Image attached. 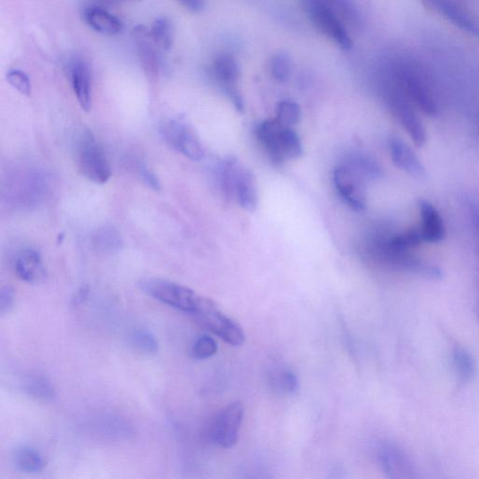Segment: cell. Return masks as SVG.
I'll list each match as a JSON object with an SVG mask.
<instances>
[{
    "label": "cell",
    "mask_w": 479,
    "mask_h": 479,
    "mask_svg": "<svg viewBox=\"0 0 479 479\" xmlns=\"http://www.w3.org/2000/svg\"><path fill=\"white\" fill-rule=\"evenodd\" d=\"M218 177L223 193L235 200L243 210L252 212L258 206L256 179L235 158H227L218 168Z\"/></svg>",
    "instance_id": "cell-1"
},
{
    "label": "cell",
    "mask_w": 479,
    "mask_h": 479,
    "mask_svg": "<svg viewBox=\"0 0 479 479\" xmlns=\"http://www.w3.org/2000/svg\"><path fill=\"white\" fill-rule=\"evenodd\" d=\"M191 316L228 345L238 346L244 342L243 329L226 316L211 300L200 296Z\"/></svg>",
    "instance_id": "cell-2"
},
{
    "label": "cell",
    "mask_w": 479,
    "mask_h": 479,
    "mask_svg": "<svg viewBox=\"0 0 479 479\" xmlns=\"http://www.w3.org/2000/svg\"><path fill=\"white\" fill-rule=\"evenodd\" d=\"M77 163L81 175L95 184H107L112 177L107 156L90 131H83L79 137Z\"/></svg>",
    "instance_id": "cell-3"
},
{
    "label": "cell",
    "mask_w": 479,
    "mask_h": 479,
    "mask_svg": "<svg viewBox=\"0 0 479 479\" xmlns=\"http://www.w3.org/2000/svg\"><path fill=\"white\" fill-rule=\"evenodd\" d=\"M141 287L155 300L190 315L200 297L189 287L160 278L145 279Z\"/></svg>",
    "instance_id": "cell-4"
},
{
    "label": "cell",
    "mask_w": 479,
    "mask_h": 479,
    "mask_svg": "<svg viewBox=\"0 0 479 479\" xmlns=\"http://www.w3.org/2000/svg\"><path fill=\"white\" fill-rule=\"evenodd\" d=\"M304 10L314 25L344 50L352 47V40L344 24L326 0H304Z\"/></svg>",
    "instance_id": "cell-5"
},
{
    "label": "cell",
    "mask_w": 479,
    "mask_h": 479,
    "mask_svg": "<svg viewBox=\"0 0 479 479\" xmlns=\"http://www.w3.org/2000/svg\"><path fill=\"white\" fill-rule=\"evenodd\" d=\"M333 184L343 201L353 211L364 212L367 207L366 178L346 162L333 172Z\"/></svg>",
    "instance_id": "cell-6"
},
{
    "label": "cell",
    "mask_w": 479,
    "mask_h": 479,
    "mask_svg": "<svg viewBox=\"0 0 479 479\" xmlns=\"http://www.w3.org/2000/svg\"><path fill=\"white\" fill-rule=\"evenodd\" d=\"M244 414V407L239 402L218 412L208 428L210 441L224 449L233 448L238 441Z\"/></svg>",
    "instance_id": "cell-7"
},
{
    "label": "cell",
    "mask_w": 479,
    "mask_h": 479,
    "mask_svg": "<svg viewBox=\"0 0 479 479\" xmlns=\"http://www.w3.org/2000/svg\"><path fill=\"white\" fill-rule=\"evenodd\" d=\"M161 133L165 141L184 157L194 161L203 158L202 144L196 133L184 120L175 119L165 123Z\"/></svg>",
    "instance_id": "cell-8"
},
{
    "label": "cell",
    "mask_w": 479,
    "mask_h": 479,
    "mask_svg": "<svg viewBox=\"0 0 479 479\" xmlns=\"http://www.w3.org/2000/svg\"><path fill=\"white\" fill-rule=\"evenodd\" d=\"M214 75L219 86L234 103L235 107L244 111V100L237 89L240 77V68L237 61L230 55L219 56L214 62Z\"/></svg>",
    "instance_id": "cell-9"
},
{
    "label": "cell",
    "mask_w": 479,
    "mask_h": 479,
    "mask_svg": "<svg viewBox=\"0 0 479 479\" xmlns=\"http://www.w3.org/2000/svg\"><path fill=\"white\" fill-rule=\"evenodd\" d=\"M72 85L83 111L90 112L92 108V73L90 65L83 59L77 58L71 66Z\"/></svg>",
    "instance_id": "cell-10"
},
{
    "label": "cell",
    "mask_w": 479,
    "mask_h": 479,
    "mask_svg": "<svg viewBox=\"0 0 479 479\" xmlns=\"http://www.w3.org/2000/svg\"><path fill=\"white\" fill-rule=\"evenodd\" d=\"M426 8L445 18L449 22L479 38V27L451 0H423Z\"/></svg>",
    "instance_id": "cell-11"
},
{
    "label": "cell",
    "mask_w": 479,
    "mask_h": 479,
    "mask_svg": "<svg viewBox=\"0 0 479 479\" xmlns=\"http://www.w3.org/2000/svg\"><path fill=\"white\" fill-rule=\"evenodd\" d=\"M389 150L391 160L398 168L415 178L422 179L426 176L423 164L401 139L398 137L390 138Z\"/></svg>",
    "instance_id": "cell-12"
},
{
    "label": "cell",
    "mask_w": 479,
    "mask_h": 479,
    "mask_svg": "<svg viewBox=\"0 0 479 479\" xmlns=\"http://www.w3.org/2000/svg\"><path fill=\"white\" fill-rule=\"evenodd\" d=\"M401 80L407 95L415 106L426 115H435L437 113L436 102L423 79L412 71L405 70L401 73Z\"/></svg>",
    "instance_id": "cell-13"
},
{
    "label": "cell",
    "mask_w": 479,
    "mask_h": 479,
    "mask_svg": "<svg viewBox=\"0 0 479 479\" xmlns=\"http://www.w3.org/2000/svg\"><path fill=\"white\" fill-rule=\"evenodd\" d=\"M133 38L140 64L145 73L155 78L160 68V59L157 47L150 35V30L139 26L133 30Z\"/></svg>",
    "instance_id": "cell-14"
},
{
    "label": "cell",
    "mask_w": 479,
    "mask_h": 479,
    "mask_svg": "<svg viewBox=\"0 0 479 479\" xmlns=\"http://www.w3.org/2000/svg\"><path fill=\"white\" fill-rule=\"evenodd\" d=\"M379 462L390 478H412L413 466L409 458L397 446L386 445L380 449Z\"/></svg>",
    "instance_id": "cell-15"
},
{
    "label": "cell",
    "mask_w": 479,
    "mask_h": 479,
    "mask_svg": "<svg viewBox=\"0 0 479 479\" xmlns=\"http://www.w3.org/2000/svg\"><path fill=\"white\" fill-rule=\"evenodd\" d=\"M282 127V124L274 119L261 122L256 129L259 142L270 160L278 165H281L287 160L281 144Z\"/></svg>",
    "instance_id": "cell-16"
},
{
    "label": "cell",
    "mask_w": 479,
    "mask_h": 479,
    "mask_svg": "<svg viewBox=\"0 0 479 479\" xmlns=\"http://www.w3.org/2000/svg\"><path fill=\"white\" fill-rule=\"evenodd\" d=\"M14 269L18 278L30 284H38L47 276L43 261L33 249H26L19 254Z\"/></svg>",
    "instance_id": "cell-17"
},
{
    "label": "cell",
    "mask_w": 479,
    "mask_h": 479,
    "mask_svg": "<svg viewBox=\"0 0 479 479\" xmlns=\"http://www.w3.org/2000/svg\"><path fill=\"white\" fill-rule=\"evenodd\" d=\"M423 240L427 243H439L446 236V226L439 211L427 201H420Z\"/></svg>",
    "instance_id": "cell-18"
},
{
    "label": "cell",
    "mask_w": 479,
    "mask_h": 479,
    "mask_svg": "<svg viewBox=\"0 0 479 479\" xmlns=\"http://www.w3.org/2000/svg\"><path fill=\"white\" fill-rule=\"evenodd\" d=\"M392 106L397 112L404 128L418 148L423 147L426 142V130L423 122L411 109L406 102L400 97L395 96L392 98Z\"/></svg>",
    "instance_id": "cell-19"
},
{
    "label": "cell",
    "mask_w": 479,
    "mask_h": 479,
    "mask_svg": "<svg viewBox=\"0 0 479 479\" xmlns=\"http://www.w3.org/2000/svg\"><path fill=\"white\" fill-rule=\"evenodd\" d=\"M83 20L90 28L102 35L115 36L123 30V24L116 16L98 6L85 9Z\"/></svg>",
    "instance_id": "cell-20"
},
{
    "label": "cell",
    "mask_w": 479,
    "mask_h": 479,
    "mask_svg": "<svg viewBox=\"0 0 479 479\" xmlns=\"http://www.w3.org/2000/svg\"><path fill=\"white\" fill-rule=\"evenodd\" d=\"M13 465L24 474H36L44 470L46 461L40 452L29 446L17 448L13 453Z\"/></svg>",
    "instance_id": "cell-21"
},
{
    "label": "cell",
    "mask_w": 479,
    "mask_h": 479,
    "mask_svg": "<svg viewBox=\"0 0 479 479\" xmlns=\"http://www.w3.org/2000/svg\"><path fill=\"white\" fill-rule=\"evenodd\" d=\"M150 38L158 48L168 52L175 40V30L171 21L166 17L158 18L150 30Z\"/></svg>",
    "instance_id": "cell-22"
},
{
    "label": "cell",
    "mask_w": 479,
    "mask_h": 479,
    "mask_svg": "<svg viewBox=\"0 0 479 479\" xmlns=\"http://www.w3.org/2000/svg\"><path fill=\"white\" fill-rule=\"evenodd\" d=\"M25 391L32 398L44 402H53L56 398V392L52 383L43 376L29 377L24 383Z\"/></svg>",
    "instance_id": "cell-23"
},
{
    "label": "cell",
    "mask_w": 479,
    "mask_h": 479,
    "mask_svg": "<svg viewBox=\"0 0 479 479\" xmlns=\"http://www.w3.org/2000/svg\"><path fill=\"white\" fill-rule=\"evenodd\" d=\"M452 362L458 376L463 383L473 381L476 372V364L472 354L464 347L453 350Z\"/></svg>",
    "instance_id": "cell-24"
},
{
    "label": "cell",
    "mask_w": 479,
    "mask_h": 479,
    "mask_svg": "<svg viewBox=\"0 0 479 479\" xmlns=\"http://www.w3.org/2000/svg\"><path fill=\"white\" fill-rule=\"evenodd\" d=\"M93 243L99 252L112 253L121 248L122 238L115 227L103 226L94 235Z\"/></svg>",
    "instance_id": "cell-25"
},
{
    "label": "cell",
    "mask_w": 479,
    "mask_h": 479,
    "mask_svg": "<svg viewBox=\"0 0 479 479\" xmlns=\"http://www.w3.org/2000/svg\"><path fill=\"white\" fill-rule=\"evenodd\" d=\"M302 118L299 104L291 100H283L278 104L276 120L285 127L294 128Z\"/></svg>",
    "instance_id": "cell-26"
},
{
    "label": "cell",
    "mask_w": 479,
    "mask_h": 479,
    "mask_svg": "<svg viewBox=\"0 0 479 479\" xmlns=\"http://www.w3.org/2000/svg\"><path fill=\"white\" fill-rule=\"evenodd\" d=\"M282 150L286 159H295L303 154L300 136L294 128L283 126L281 129Z\"/></svg>",
    "instance_id": "cell-27"
},
{
    "label": "cell",
    "mask_w": 479,
    "mask_h": 479,
    "mask_svg": "<svg viewBox=\"0 0 479 479\" xmlns=\"http://www.w3.org/2000/svg\"><path fill=\"white\" fill-rule=\"evenodd\" d=\"M132 345L136 350L152 355L158 351V341L153 333L148 329H137L133 333Z\"/></svg>",
    "instance_id": "cell-28"
},
{
    "label": "cell",
    "mask_w": 479,
    "mask_h": 479,
    "mask_svg": "<svg viewBox=\"0 0 479 479\" xmlns=\"http://www.w3.org/2000/svg\"><path fill=\"white\" fill-rule=\"evenodd\" d=\"M98 430L107 437H122L130 433L129 425L115 416L108 415L98 422Z\"/></svg>",
    "instance_id": "cell-29"
},
{
    "label": "cell",
    "mask_w": 479,
    "mask_h": 479,
    "mask_svg": "<svg viewBox=\"0 0 479 479\" xmlns=\"http://www.w3.org/2000/svg\"><path fill=\"white\" fill-rule=\"evenodd\" d=\"M272 384L276 390L287 394L295 393L299 389L296 374L289 370L275 372Z\"/></svg>",
    "instance_id": "cell-30"
},
{
    "label": "cell",
    "mask_w": 479,
    "mask_h": 479,
    "mask_svg": "<svg viewBox=\"0 0 479 479\" xmlns=\"http://www.w3.org/2000/svg\"><path fill=\"white\" fill-rule=\"evenodd\" d=\"M218 349V344L214 338L201 336L194 343L192 354L194 359L205 360L216 355Z\"/></svg>",
    "instance_id": "cell-31"
},
{
    "label": "cell",
    "mask_w": 479,
    "mask_h": 479,
    "mask_svg": "<svg viewBox=\"0 0 479 479\" xmlns=\"http://www.w3.org/2000/svg\"><path fill=\"white\" fill-rule=\"evenodd\" d=\"M290 60L284 53L276 55L270 61V73L278 81H286L290 75Z\"/></svg>",
    "instance_id": "cell-32"
},
{
    "label": "cell",
    "mask_w": 479,
    "mask_h": 479,
    "mask_svg": "<svg viewBox=\"0 0 479 479\" xmlns=\"http://www.w3.org/2000/svg\"><path fill=\"white\" fill-rule=\"evenodd\" d=\"M10 85L19 93L30 96L31 94V82L30 77L22 71L11 70L7 73Z\"/></svg>",
    "instance_id": "cell-33"
},
{
    "label": "cell",
    "mask_w": 479,
    "mask_h": 479,
    "mask_svg": "<svg viewBox=\"0 0 479 479\" xmlns=\"http://www.w3.org/2000/svg\"><path fill=\"white\" fill-rule=\"evenodd\" d=\"M15 300L14 289L11 286H4L0 290V314L5 315L13 309Z\"/></svg>",
    "instance_id": "cell-34"
},
{
    "label": "cell",
    "mask_w": 479,
    "mask_h": 479,
    "mask_svg": "<svg viewBox=\"0 0 479 479\" xmlns=\"http://www.w3.org/2000/svg\"><path fill=\"white\" fill-rule=\"evenodd\" d=\"M139 174L145 184H148L153 191H160V181L157 175L151 171L148 166L141 165Z\"/></svg>",
    "instance_id": "cell-35"
},
{
    "label": "cell",
    "mask_w": 479,
    "mask_h": 479,
    "mask_svg": "<svg viewBox=\"0 0 479 479\" xmlns=\"http://www.w3.org/2000/svg\"><path fill=\"white\" fill-rule=\"evenodd\" d=\"M186 10L192 13H201L205 8V0H177Z\"/></svg>",
    "instance_id": "cell-36"
}]
</instances>
